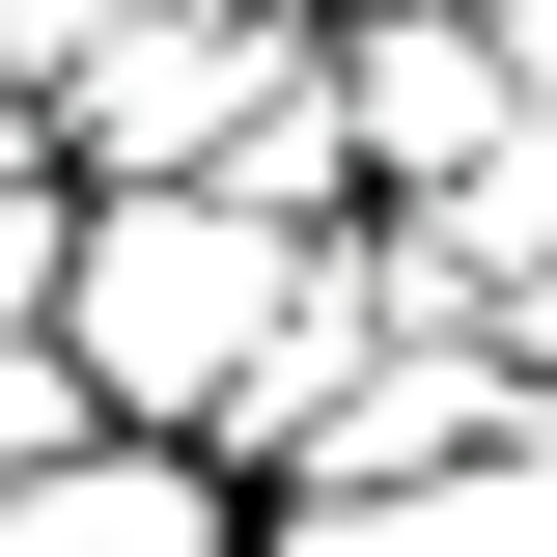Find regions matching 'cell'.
I'll return each mask as SVG.
<instances>
[{
    "label": "cell",
    "instance_id": "cell-2",
    "mask_svg": "<svg viewBox=\"0 0 557 557\" xmlns=\"http://www.w3.org/2000/svg\"><path fill=\"white\" fill-rule=\"evenodd\" d=\"M0 557H223V446L196 418H84L0 474Z\"/></svg>",
    "mask_w": 557,
    "mask_h": 557
},
{
    "label": "cell",
    "instance_id": "cell-1",
    "mask_svg": "<svg viewBox=\"0 0 557 557\" xmlns=\"http://www.w3.org/2000/svg\"><path fill=\"white\" fill-rule=\"evenodd\" d=\"M278 278H307V223H251L223 168H112V196L57 223V362L112 418H223L278 335Z\"/></svg>",
    "mask_w": 557,
    "mask_h": 557
},
{
    "label": "cell",
    "instance_id": "cell-7",
    "mask_svg": "<svg viewBox=\"0 0 557 557\" xmlns=\"http://www.w3.org/2000/svg\"><path fill=\"white\" fill-rule=\"evenodd\" d=\"M0 168H57V112H28V84H0Z\"/></svg>",
    "mask_w": 557,
    "mask_h": 557
},
{
    "label": "cell",
    "instance_id": "cell-5",
    "mask_svg": "<svg viewBox=\"0 0 557 557\" xmlns=\"http://www.w3.org/2000/svg\"><path fill=\"white\" fill-rule=\"evenodd\" d=\"M57 223H84V168H0V335L57 307Z\"/></svg>",
    "mask_w": 557,
    "mask_h": 557
},
{
    "label": "cell",
    "instance_id": "cell-4",
    "mask_svg": "<svg viewBox=\"0 0 557 557\" xmlns=\"http://www.w3.org/2000/svg\"><path fill=\"white\" fill-rule=\"evenodd\" d=\"M84 418H112V391H84V362H57V307H28V335H0V474H28V446H84Z\"/></svg>",
    "mask_w": 557,
    "mask_h": 557
},
{
    "label": "cell",
    "instance_id": "cell-6",
    "mask_svg": "<svg viewBox=\"0 0 557 557\" xmlns=\"http://www.w3.org/2000/svg\"><path fill=\"white\" fill-rule=\"evenodd\" d=\"M474 28H502V84H530V112H557V0H474Z\"/></svg>",
    "mask_w": 557,
    "mask_h": 557
},
{
    "label": "cell",
    "instance_id": "cell-3",
    "mask_svg": "<svg viewBox=\"0 0 557 557\" xmlns=\"http://www.w3.org/2000/svg\"><path fill=\"white\" fill-rule=\"evenodd\" d=\"M474 112H502V28H474V0H362V28H335V139L391 168V196L474 168Z\"/></svg>",
    "mask_w": 557,
    "mask_h": 557
}]
</instances>
